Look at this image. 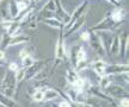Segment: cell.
I'll return each mask as SVG.
<instances>
[{"label":"cell","mask_w":129,"mask_h":107,"mask_svg":"<svg viewBox=\"0 0 129 107\" xmlns=\"http://www.w3.org/2000/svg\"><path fill=\"white\" fill-rule=\"evenodd\" d=\"M16 89H17V81L14 77V73L7 70L3 81H1V83H0V93L13 99Z\"/></svg>","instance_id":"6da1fadb"},{"label":"cell","mask_w":129,"mask_h":107,"mask_svg":"<svg viewBox=\"0 0 129 107\" xmlns=\"http://www.w3.org/2000/svg\"><path fill=\"white\" fill-rule=\"evenodd\" d=\"M106 95H109L110 98L115 99V98H128V88L123 87L121 84L117 83H111L103 90Z\"/></svg>","instance_id":"7a4b0ae2"},{"label":"cell","mask_w":129,"mask_h":107,"mask_svg":"<svg viewBox=\"0 0 129 107\" xmlns=\"http://www.w3.org/2000/svg\"><path fill=\"white\" fill-rule=\"evenodd\" d=\"M87 7H88V3L85 0L84 3H81V4L79 5L78 7L74 10L73 12H72V14H71V18H69V22L64 25L63 29L68 30V29L71 28V26H72V25H73V24L75 23V22H77V20H78L81 16H83V14L86 13V10H87Z\"/></svg>","instance_id":"3957f363"},{"label":"cell","mask_w":129,"mask_h":107,"mask_svg":"<svg viewBox=\"0 0 129 107\" xmlns=\"http://www.w3.org/2000/svg\"><path fill=\"white\" fill-rule=\"evenodd\" d=\"M64 37H63V30H60L59 37L56 41L55 45V58L56 60L63 61L66 58V44H64Z\"/></svg>","instance_id":"277c9868"},{"label":"cell","mask_w":129,"mask_h":107,"mask_svg":"<svg viewBox=\"0 0 129 107\" xmlns=\"http://www.w3.org/2000/svg\"><path fill=\"white\" fill-rule=\"evenodd\" d=\"M88 43H90V47L93 49V51H94V54L97 56L104 57L106 55L105 50H104V48H103V45H102V43H101V39L97 36L96 32H91V38H90Z\"/></svg>","instance_id":"5b68a950"},{"label":"cell","mask_w":129,"mask_h":107,"mask_svg":"<svg viewBox=\"0 0 129 107\" xmlns=\"http://www.w3.org/2000/svg\"><path fill=\"white\" fill-rule=\"evenodd\" d=\"M96 33L97 36L99 37V39H101V43L103 45V48H104L105 52L108 54L109 50H110V45L115 33H112L111 31H96Z\"/></svg>","instance_id":"8992f818"},{"label":"cell","mask_w":129,"mask_h":107,"mask_svg":"<svg viewBox=\"0 0 129 107\" xmlns=\"http://www.w3.org/2000/svg\"><path fill=\"white\" fill-rule=\"evenodd\" d=\"M47 64L46 61H40V62H35L34 64L28 68V69H25V79L24 80H32L35 77V75L37 73H40L43 68H44V65Z\"/></svg>","instance_id":"52a82bcc"},{"label":"cell","mask_w":129,"mask_h":107,"mask_svg":"<svg viewBox=\"0 0 129 107\" xmlns=\"http://www.w3.org/2000/svg\"><path fill=\"white\" fill-rule=\"evenodd\" d=\"M128 64H106L105 75H117L128 73Z\"/></svg>","instance_id":"ba28073f"},{"label":"cell","mask_w":129,"mask_h":107,"mask_svg":"<svg viewBox=\"0 0 129 107\" xmlns=\"http://www.w3.org/2000/svg\"><path fill=\"white\" fill-rule=\"evenodd\" d=\"M109 17L114 23H123V19L125 17V11L122 7H115L110 12Z\"/></svg>","instance_id":"9c48e42d"},{"label":"cell","mask_w":129,"mask_h":107,"mask_svg":"<svg viewBox=\"0 0 129 107\" xmlns=\"http://www.w3.org/2000/svg\"><path fill=\"white\" fill-rule=\"evenodd\" d=\"M85 20H86V13L83 14V16H81V17H80V18H79L78 20H77V22H75V23H74L73 25H72V26L68 29V30H67V32L63 33V37L67 38V37H69L71 35L75 33V32H77V31L79 30V29H80V28H81V26L84 25Z\"/></svg>","instance_id":"30bf717a"},{"label":"cell","mask_w":129,"mask_h":107,"mask_svg":"<svg viewBox=\"0 0 129 107\" xmlns=\"http://www.w3.org/2000/svg\"><path fill=\"white\" fill-rule=\"evenodd\" d=\"M128 47H129V42H128V32H124L122 36H120V55L124 58L127 56L128 52Z\"/></svg>","instance_id":"8fae6325"},{"label":"cell","mask_w":129,"mask_h":107,"mask_svg":"<svg viewBox=\"0 0 129 107\" xmlns=\"http://www.w3.org/2000/svg\"><path fill=\"white\" fill-rule=\"evenodd\" d=\"M59 98H60V95L56 92V89L44 88V96H43V101L42 102H50V101H54V100Z\"/></svg>","instance_id":"7c38bea8"},{"label":"cell","mask_w":129,"mask_h":107,"mask_svg":"<svg viewBox=\"0 0 129 107\" xmlns=\"http://www.w3.org/2000/svg\"><path fill=\"white\" fill-rule=\"evenodd\" d=\"M0 105L3 107H22L17 101H14L12 98L4 95L3 93H0Z\"/></svg>","instance_id":"4fadbf2b"},{"label":"cell","mask_w":129,"mask_h":107,"mask_svg":"<svg viewBox=\"0 0 129 107\" xmlns=\"http://www.w3.org/2000/svg\"><path fill=\"white\" fill-rule=\"evenodd\" d=\"M29 39H30V37L26 36V35H24V33L18 35V36H16V37H11L9 47H14V45H18V44L26 43V42H29Z\"/></svg>","instance_id":"5bb4252c"},{"label":"cell","mask_w":129,"mask_h":107,"mask_svg":"<svg viewBox=\"0 0 129 107\" xmlns=\"http://www.w3.org/2000/svg\"><path fill=\"white\" fill-rule=\"evenodd\" d=\"M7 9H9V14H10V18L14 20L17 18V16L19 14L18 7H17V4H16V0H9L7 3Z\"/></svg>","instance_id":"9a60e30c"},{"label":"cell","mask_w":129,"mask_h":107,"mask_svg":"<svg viewBox=\"0 0 129 107\" xmlns=\"http://www.w3.org/2000/svg\"><path fill=\"white\" fill-rule=\"evenodd\" d=\"M43 23L48 25V26H50V28H54V29H57V30H63L64 25L62 22H60L59 19H56L55 17L54 18H49V19H46V20H43Z\"/></svg>","instance_id":"2e32d148"},{"label":"cell","mask_w":129,"mask_h":107,"mask_svg":"<svg viewBox=\"0 0 129 107\" xmlns=\"http://www.w3.org/2000/svg\"><path fill=\"white\" fill-rule=\"evenodd\" d=\"M109 52L112 54V55H118L120 54V36L118 35H114Z\"/></svg>","instance_id":"e0dca14e"},{"label":"cell","mask_w":129,"mask_h":107,"mask_svg":"<svg viewBox=\"0 0 129 107\" xmlns=\"http://www.w3.org/2000/svg\"><path fill=\"white\" fill-rule=\"evenodd\" d=\"M79 76H80V75H79V73H77L73 68H69V69L67 70V73H66V81L68 82L69 86H72V84H73L74 82L78 80Z\"/></svg>","instance_id":"ac0fdd59"},{"label":"cell","mask_w":129,"mask_h":107,"mask_svg":"<svg viewBox=\"0 0 129 107\" xmlns=\"http://www.w3.org/2000/svg\"><path fill=\"white\" fill-rule=\"evenodd\" d=\"M112 83V75H104L99 79V82H98V87L104 90V89L109 86V84Z\"/></svg>","instance_id":"d6986e66"},{"label":"cell","mask_w":129,"mask_h":107,"mask_svg":"<svg viewBox=\"0 0 129 107\" xmlns=\"http://www.w3.org/2000/svg\"><path fill=\"white\" fill-rule=\"evenodd\" d=\"M79 45H73L69 50V62H71V65L72 67H75L77 65V52H78Z\"/></svg>","instance_id":"ffe728a7"},{"label":"cell","mask_w":129,"mask_h":107,"mask_svg":"<svg viewBox=\"0 0 129 107\" xmlns=\"http://www.w3.org/2000/svg\"><path fill=\"white\" fill-rule=\"evenodd\" d=\"M43 96H44V88H41V89H35L31 98L35 102H42L43 101Z\"/></svg>","instance_id":"44dd1931"},{"label":"cell","mask_w":129,"mask_h":107,"mask_svg":"<svg viewBox=\"0 0 129 107\" xmlns=\"http://www.w3.org/2000/svg\"><path fill=\"white\" fill-rule=\"evenodd\" d=\"M10 39H11V37H10L6 32H5L4 35L0 37V50H4V51H5V50L9 48Z\"/></svg>","instance_id":"7402d4cb"},{"label":"cell","mask_w":129,"mask_h":107,"mask_svg":"<svg viewBox=\"0 0 129 107\" xmlns=\"http://www.w3.org/2000/svg\"><path fill=\"white\" fill-rule=\"evenodd\" d=\"M14 77H16V81H17L18 83H20L22 81H24V79H25V68L19 67L18 69H17V71L14 73Z\"/></svg>","instance_id":"603a6c76"},{"label":"cell","mask_w":129,"mask_h":107,"mask_svg":"<svg viewBox=\"0 0 129 107\" xmlns=\"http://www.w3.org/2000/svg\"><path fill=\"white\" fill-rule=\"evenodd\" d=\"M83 61H87V54L85 51L84 47H79L78 52H77V63L83 62Z\"/></svg>","instance_id":"cb8c5ba5"},{"label":"cell","mask_w":129,"mask_h":107,"mask_svg":"<svg viewBox=\"0 0 129 107\" xmlns=\"http://www.w3.org/2000/svg\"><path fill=\"white\" fill-rule=\"evenodd\" d=\"M34 63H35V60H34L32 56H26V57H24L23 60H22V67L25 68V69L30 68Z\"/></svg>","instance_id":"d4e9b609"},{"label":"cell","mask_w":129,"mask_h":107,"mask_svg":"<svg viewBox=\"0 0 129 107\" xmlns=\"http://www.w3.org/2000/svg\"><path fill=\"white\" fill-rule=\"evenodd\" d=\"M49 18H54V14L50 11H47V10H41L40 11V16H38V19H42V20H46V19Z\"/></svg>","instance_id":"484cf974"},{"label":"cell","mask_w":129,"mask_h":107,"mask_svg":"<svg viewBox=\"0 0 129 107\" xmlns=\"http://www.w3.org/2000/svg\"><path fill=\"white\" fill-rule=\"evenodd\" d=\"M42 10H47V11H50V12H55V3H54V0H49V1L43 6Z\"/></svg>","instance_id":"4316f807"},{"label":"cell","mask_w":129,"mask_h":107,"mask_svg":"<svg viewBox=\"0 0 129 107\" xmlns=\"http://www.w3.org/2000/svg\"><path fill=\"white\" fill-rule=\"evenodd\" d=\"M80 38H81V41L88 43L90 38H91V31H84V32L80 35Z\"/></svg>","instance_id":"83f0119b"},{"label":"cell","mask_w":129,"mask_h":107,"mask_svg":"<svg viewBox=\"0 0 129 107\" xmlns=\"http://www.w3.org/2000/svg\"><path fill=\"white\" fill-rule=\"evenodd\" d=\"M18 68H19V65H18V63H16V62H11V63H9V70L10 71H12V73H16Z\"/></svg>","instance_id":"f1b7e54d"},{"label":"cell","mask_w":129,"mask_h":107,"mask_svg":"<svg viewBox=\"0 0 129 107\" xmlns=\"http://www.w3.org/2000/svg\"><path fill=\"white\" fill-rule=\"evenodd\" d=\"M118 107H129V99L128 98H122L120 100Z\"/></svg>","instance_id":"f546056e"},{"label":"cell","mask_w":129,"mask_h":107,"mask_svg":"<svg viewBox=\"0 0 129 107\" xmlns=\"http://www.w3.org/2000/svg\"><path fill=\"white\" fill-rule=\"evenodd\" d=\"M59 107H71V102L67 101V100H62L60 103H57Z\"/></svg>","instance_id":"4dcf8cb0"},{"label":"cell","mask_w":129,"mask_h":107,"mask_svg":"<svg viewBox=\"0 0 129 107\" xmlns=\"http://www.w3.org/2000/svg\"><path fill=\"white\" fill-rule=\"evenodd\" d=\"M26 56H29V54L26 52V50H25V49H22V51L19 52V57L23 60L24 57H26Z\"/></svg>","instance_id":"1f68e13d"},{"label":"cell","mask_w":129,"mask_h":107,"mask_svg":"<svg viewBox=\"0 0 129 107\" xmlns=\"http://www.w3.org/2000/svg\"><path fill=\"white\" fill-rule=\"evenodd\" d=\"M5 58H6V52L4 50H0V61L5 62Z\"/></svg>","instance_id":"d6a6232c"},{"label":"cell","mask_w":129,"mask_h":107,"mask_svg":"<svg viewBox=\"0 0 129 107\" xmlns=\"http://www.w3.org/2000/svg\"><path fill=\"white\" fill-rule=\"evenodd\" d=\"M106 3H109V4H111V5H115V6H117L118 7V3L117 1H115V0H105Z\"/></svg>","instance_id":"836d02e7"},{"label":"cell","mask_w":129,"mask_h":107,"mask_svg":"<svg viewBox=\"0 0 129 107\" xmlns=\"http://www.w3.org/2000/svg\"><path fill=\"white\" fill-rule=\"evenodd\" d=\"M71 107H83V105H80V103H74V102H71Z\"/></svg>","instance_id":"e575fe53"},{"label":"cell","mask_w":129,"mask_h":107,"mask_svg":"<svg viewBox=\"0 0 129 107\" xmlns=\"http://www.w3.org/2000/svg\"><path fill=\"white\" fill-rule=\"evenodd\" d=\"M51 107H59V106H57L55 102H53V103H51Z\"/></svg>","instance_id":"d590c367"},{"label":"cell","mask_w":129,"mask_h":107,"mask_svg":"<svg viewBox=\"0 0 129 107\" xmlns=\"http://www.w3.org/2000/svg\"><path fill=\"white\" fill-rule=\"evenodd\" d=\"M5 64V62H3V61H0V65H4Z\"/></svg>","instance_id":"8d00e7d4"},{"label":"cell","mask_w":129,"mask_h":107,"mask_svg":"<svg viewBox=\"0 0 129 107\" xmlns=\"http://www.w3.org/2000/svg\"><path fill=\"white\" fill-rule=\"evenodd\" d=\"M83 107H91V106H88V105H86V103H85V105H83Z\"/></svg>","instance_id":"74e56055"},{"label":"cell","mask_w":129,"mask_h":107,"mask_svg":"<svg viewBox=\"0 0 129 107\" xmlns=\"http://www.w3.org/2000/svg\"><path fill=\"white\" fill-rule=\"evenodd\" d=\"M35 1H36V3H38V1H41V0H35Z\"/></svg>","instance_id":"f35d334b"},{"label":"cell","mask_w":129,"mask_h":107,"mask_svg":"<svg viewBox=\"0 0 129 107\" xmlns=\"http://www.w3.org/2000/svg\"><path fill=\"white\" fill-rule=\"evenodd\" d=\"M1 3H3V0H0V4H1Z\"/></svg>","instance_id":"ab89813d"},{"label":"cell","mask_w":129,"mask_h":107,"mask_svg":"<svg viewBox=\"0 0 129 107\" xmlns=\"http://www.w3.org/2000/svg\"><path fill=\"white\" fill-rule=\"evenodd\" d=\"M115 1H117V3H118V1H120V0H115Z\"/></svg>","instance_id":"60d3db41"},{"label":"cell","mask_w":129,"mask_h":107,"mask_svg":"<svg viewBox=\"0 0 129 107\" xmlns=\"http://www.w3.org/2000/svg\"><path fill=\"white\" fill-rule=\"evenodd\" d=\"M0 107H3V106H1V105H0Z\"/></svg>","instance_id":"b9f144b4"}]
</instances>
